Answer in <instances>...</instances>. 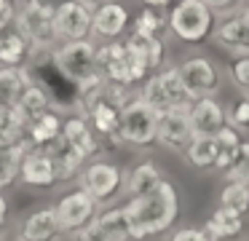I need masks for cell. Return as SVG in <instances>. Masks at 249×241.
<instances>
[{
    "mask_svg": "<svg viewBox=\"0 0 249 241\" xmlns=\"http://www.w3.org/2000/svg\"><path fill=\"white\" fill-rule=\"evenodd\" d=\"M228 78L236 89H241L244 94H249V56H236L228 64Z\"/></svg>",
    "mask_w": 249,
    "mask_h": 241,
    "instance_id": "obj_36",
    "label": "cell"
},
{
    "mask_svg": "<svg viewBox=\"0 0 249 241\" xmlns=\"http://www.w3.org/2000/svg\"><path fill=\"white\" fill-rule=\"evenodd\" d=\"M121 43H124L134 89L147 78V75H153L161 67H166V40H163L161 35L126 32V37H121Z\"/></svg>",
    "mask_w": 249,
    "mask_h": 241,
    "instance_id": "obj_6",
    "label": "cell"
},
{
    "mask_svg": "<svg viewBox=\"0 0 249 241\" xmlns=\"http://www.w3.org/2000/svg\"><path fill=\"white\" fill-rule=\"evenodd\" d=\"M17 182L24 187H33V190H54L59 182H56V171H54V164H51L49 153L30 148L24 153L22 164H19Z\"/></svg>",
    "mask_w": 249,
    "mask_h": 241,
    "instance_id": "obj_16",
    "label": "cell"
},
{
    "mask_svg": "<svg viewBox=\"0 0 249 241\" xmlns=\"http://www.w3.org/2000/svg\"><path fill=\"white\" fill-rule=\"evenodd\" d=\"M14 30L30 43L35 54H51L56 43L54 32V3L51 0H19L14 5Z\"/></svg>",
    "mask_w": 249,
    "mask_h": 241,
    "instance_id": "obj_3",
    "label": "cell"
},
{
    "mask_svg": "<svg viewBox=\"0 0 249 241\" xmlns=\"http://www.w3.org/2000/svg\"><path fill=\"white\" fill-rule=\"evenodd\" d=\"M33 48L14 27L0 35V67H30Z\"/></svg>",
    "mask_w": 249,
    "mask_h": 241,
    "instance_id": "obj_23",
    "label": "cell"
},
{
    "mask_svg": "<svg viewBox=\"0 0 249 241\" xmlns=\"http://www.w3.org/2000/svg\"><path fill=\"white\" fill-rule=\"evenodd\" d=\"M62 139H65L67 145H70L75 153H81L86 161L91 158H99L102 155V145H99L97 134L91 131V126H89V121L81 115V112H70V115H65V121H62Z\"/></svg>",
    "mask_w": 249,
    "mask_h": 241,
    "instance_id": "obj_18",
    "label": "cell"
},
{
    "mask_svg": "<svg viewBox=\"0 0 249 241\" xmlns=\"http://www.w3.org/2000/svg\"><path fill=\"white\" fill-rule=\"evenodd\" d=\"M0 16L8 21H14V3L11 0H0Z\"/></svg>",
    "mask_w": 249,
    "mask_h": 241,
    "instance_id": "obj_42",
    "label": "cell"
},
{
    "mask_svg": "<svg viewBox=\"0 0 249 241\" xmlns=\"http://www.w3.org/2000/svg\"><path fill=\"white\" fill-rule=\"evenodd\" d=\"M97 73L110 86L134 89L131 73H129V62H126V51H124V43L121 40L97 43Z\"/></svg>",
    "mask_w": 249,
    "mask_h": 241,
    "instance_id": "obj_15",
    "label": "cell"
},
{
    "mask_svg": "<svg viewBox=\"0 0 249 241\" xmlns=\"http://www.w3.org/2000/svg\"><path fill=\"white\" fill-rule=\"evenodd\" d=\"M166 241H212V239L196 225H182V228H174Z\"/></svg>",
    "mask_w": 249,
    "mask_h": 241,
    "instance_id": "obj_37",
    "label": "cell"
},
{
    "mask_svg": "<svg viewBox=\"0 0 249 241\" xmlns=\"http://www.w3.org/2000/svg\"><path fill=\"white\" fill-rule=\"evenodd\" d=\"M30 150L27 139H22L19 145H11V148H0V177L6 182V187H11L17 182L19 174V164H22L24 153Z\"/></svg>",
    "mask_w": 249,
    "mask_h": 241,
    "instance_id": "obj_31",
    "label": "cell"
},
{
    "mask_svg": "<svg viewBox=\"0 0 249 241\" xmlns=\"http://www.w3.org/2000/svg\"><path fill=\"white\" fill-rule=\"evenodd\" d=\"M54 32L56 43L91 40V11L78 0H65L54 5Z\"/></svg>",
    "mask_w": 249,
    "mask_h": 241,
    "instance_id": "obj_11",
    "label": "cell"
},
{
    "mask_svg": "<svg viewBox=\"0 0 249 241\" xmlns=\"http://www.w3.org/2000/svg\"><path fill=\"white\" fill-rule=\"evenodd\" d=\"M51 206H54L56 222H59L65 239H70V236L81 233L83 228H89V225L94 222V217H97V212H99V204L94 201L91 196H86L81 187L65 190L56 198V204H51Z\"/></svg>",
    "mask_w": 249,
    "mask_h": 241,
    "instance_id": "obj_9",
    "label": "cell"
},
{
    "mask_svg": "<svg viewBox=\"0 0 249 241\" xmlns=\"http://www.w3.org/2000/svg\"><path fill=\"white\" fill-rule=\"evenodd\" d=\"M179 73V80H182L185 91H188V99H204V96H217L220 91V80L222 73L217 67V62L206 54H185L179 56V62H174Z\"/></svg>",
    "mask_w": 249,
    "mask_h": 241,
    "instance_id": "obj_8",
    "label": "cell"
},
{
    "mask_svg": "<svg viewBox=\"0 0 249 241\" xmlns=\"http://www.w3.org/2000/svg\"><path fill=\"white\" fill-rule=\"evenodd\" d=\"M49 107H54L51 105V96H49V91L43 89L40 83H30L27 89L22 91V96L17 99V105H14V110H17V115L22 118V123H24V129H27V123H33L38 115H43Z\"/></svg>",
    "mask_w": 249,
    "mask_h": 241,
    "instance_id": "obj_24",
    "label": "cell"
},
{
    "mask_svg": "<svg viewBox=\"0 0 249 241\" xmlns=\"http://www.w3.org/2000/svg\"><path fill=\"white\" fill-rule=\"evenodd\" d=\"M70 241H113V239H107V236H105L102 230H97V228H94V222H91L89 228H83L81 233L70 236Z\"/></svg>",
    "mask_w": 249,
    "mask_h": 241,
    "instance_id": "obj_39",
    "label": "cell"
},
{
    "mask_svg": "<svg viewBox=\"0 0 249 241\" xmlns=\"http://www.w3.org/2000/svg\"><path fill=\"white\" fill-rule=\"evenodd\" d=\"M94 228L102 230L107 239L113 241H129V225H126V212H124V204L115 206H99L97 217H94Z\"/></svg>",
    "mask_w": 249,
    "mask_h": 241,
    "instance_id": "obj_26",
    "label": "cell"
},
{
    "mask_svg": "<svg viewBox=\"0 0 249 241\" xmlns=\"http://www.w3.org/2000/svg\"><path fill=\"white\" fill-rule=\"evenodd\" d=\"M0 193H6V182H3V177H0Z\"/></svg>",
    "mask_w": 249,
    "mask_h": 241,
    "instance_id": "obj_45",
    "label": "cell"
},
{
    "mask_svg": "<svg viewBox=\"0 0 249 241\" xmlns=\"http://www.w3.org/2000/svg\"><path fill=\"white\" fill-rule=\"evenodd\" d=\"M212 40L233 56H249V14L244 8L220 16L212 30Z\"/></svg>",
    "mask_w": 249,
    "mask_h": 241,
    "instance_id": "obj_12",
    "label": "cell"
},
{
    "mask_svg": "<svg viewBox=\"0 0 249 241\" xmlns=\"http://www.w3.org/2000/svg\"><path fill=\"white\" fill-rule=\"evenodd\" d=\"M14 239L17 241H65L56 214L51 204L35 206L30 212H24L22 217L14 222Z\"/></svg>",
    "mask_w": 249,
    "mask_h": 241,
    "instance_id": "obj_10",
    "label": "cell"
},
{
    "mask_svg": "<svg viewBox=\"0 0 249 241\" xmlns=\"http://www.w3.org/2000/svg\"><path fill=\"white\" fill-rule=\"evenodd\" d=\"M225 182H241V185H249V139H241V148H238L233 164L228 166Z\"/></svg>",
    "mask_w": 249,
    "mask_h": 241,
    "instance_id": "obj_35",
    "label": "cell"
},
{
    "mask_svg": "<svg viewBox=\"0 0 249 241\" xmlns=\"http://www.w3.org/2000/svg\"><path fill=\"white\" fill-rule=\"evenodd\" d=\"M212 142H214V171L225 174L228 166L233 164V158H236L238 148H241V134L233 131L231 126H222L220 131L212 137Z\"/></svg>",
    "mask_w": 249,
    "mask_h": 241,
    "instance_id": "obj_27",
    "label": "cell"
},
{
    "mask_svg": "<svg viewBox=\"0 0 249 241\" xmlns=\"http://www.w3.org/2000/svg\"><path fill=\"white\" fill-rule=\"evenodd\" d=\"M46 153H49L51 164H54L56 182H59V185L75 182L78 171H81V169H83V164H86V158H83L81 153H75V150H72L62 137L56 139V142H51L49 148H46Z\"/></svg>",
    "mask_w": 249,
    "mask_h": 241,
    "instance_id": "obj_22",
    "label": "cell"
},
{
    "mask_svg": "<svg viewBox=\"0 0 249 241\" xmlns=\"http://www.w3.org/2000/svg\"><path fill=\"white\" fill-rule=\"evenodd\" d=\"M214 21L217 16L201 0H177L169 8L166 32L182 46H198L212 37Z\"/></svg>",
    "mask_w": 249,
    "mask_h": 241,
    "instance_id": "obj_4",
    "label": "cell"
},
{
    "mask_svg": "<svg viewBox=\"0 0 249 241\" xmlns=\"http://www.w3.org/2000/svg\"><path fill=\"white\" fill-rule=\"evenodd\" d=\"M0 241H6V233H3V230H0Z\"/></svg>",
    "mask_w": 249,
    "mask_h": 241,
    "instance_id": "obj_47",
    "label": "cell"
},
{
    "mask_svg": "<svg viewBox=\"0 0 249 241\" xmlns=\"http://www.w3.org/2000/svg\"><path fill=\"white\" fill-rule=\"evenodd\" d=\"M166 16L169 11H158V8H145L142 5L134 16V27L131 32H140V35H161L166 32Z\"/></svg>",
    "mask_w": 249,
    "mask_h": 241,
    "instance_id": "obj_32",
    "label": "cell"
},
{
    "mask_svg": "<svg viewBox=\"0 0 249 241\" xmlns=\"http://www.w3.org/2000/svg\"><path fill=\"white\" fill-rule=\"evenodd\" d=\"M190 129L193 137H206L212 139L222 126H225V105L217 96H204V99H193L188 107Z\"/></svg>",
    "mask_w": 249,
    "mask_h": 241,
    "instance_id": "obj_17",
    "label": "cell"
},
{
    "mask_svg": "<svg viewBox=\"0 0 249 241\" xmlns=\"http://www.w3.org/2000/svg\"><path fill=\"white\" fill-rule=\"evenodd\" d=\"M49 56L56 73L70 86H75V94H83V91L102 83V78L97 73V43L94 40L59 43Z\"/></svg>",
    "mask_w": 249,
    "mask_h": 241,
    "instance_id": "obj_2",
    "label": "cell"
},
{
    "mask_svg": "<svg viewBox=\"0 0 249 241\" xmlns=\"http://www.w3.org/2000/svg\"><path fill=\"white\" fill-rule=\"evenodd\" d=\"M225 126L238 134H249V94H238L225 105Z\"/></svg>",
    "mask_w": 249,
    "mask_h": 241,
    "instance_id": "obj_34",
    "label": "cell"
},
{
    "mask_svg": "<svg viewBox=\"0 0 249 241\" xmlns=\"http://www.w3.org/2000/svg\"><path fill=\"white\" fill-rule=\"evenodd\" d=\"M11 3H14V5H17V3H19V0H11Z\"/></svg>",
    "mask_w": 249,
    "mask_h": 241,
    "instance_id": "obj_48",
    "label": "cell"
},
{
    "mask_svg": "<svg viewBox=\"0 0 249 241\" xmlns=\"http://www.w3.org/2000/svg\"><path fill=\"white\" fill-rule=\"evenodd\" d=\"M62 121H65V115H62L56 107H49L43 115H38L33 123H27V129H24V139H27V145L35 148V150H46L51 142L59 139Z\"/></svg>",
    "mask_w": 249,
    "mask_h": 241,
    "instance_id": "obj_20",
    "label": "cell"
},
{
    "mask_svg": "<svg viewBox=\"0 0 249 241\" xmlns=\"http://www.w3.org/2000/svg\"><path fill=\"white\" fill-rule=\"evenodd\" d=\"M241 8H244V11H247V14H249V0H244V5H241Z\"/></svg>",
    "mask_w": 249,
    "mask_h": 241,
    "instance_id": "obj_46",
    "label": "cell"
},
{
    "mask_svg": "<svg viewBox=\"0 0 249 241\" xmlns=\"http://www.w3.org/2000/svg\"><path fill=\"white\" fill-rule=\"evenodd\" d=\"M156 75H158V83H161V89H163V94H166L169 105H172V110H174V107L190 105L188 91H185V86H182V80H179V73H177V67H174V64L161 67Z\"/></svg>",
    "mask_w": 249,
    "mask_h": 241,
    "instance_id": "obj_30",
    "label": "cell"
},
{
    "mask_svg": "<svg viewBox=\"0 0 249 241\" xmlns=\"http://www.w3.org/2000/svg\"><path fill=\"white\" fill-rule=\"evenodd\" d=\"M217 206L228 209V212L238 214V217L247 220L249 217V185H241V182H225L220 190V201Z\"/></svg>",
    "mask_w": 249,
    "mask_h": 241,
    "instance_id": "obj_29",
    "label": "cell"
},
{
    "mask_svg": "<svg viewBox=\"0 0 249 241\" xmlns=\"http://www.w3.org/2000/svg\"><path fill=\"white\" fill-rule=\"evenodd\" d=\"M156 126H158V115L137 94L121 107L118 137L124 148H134V150L156 148Z\"/></svg>",
    "mask_w": 249,
    "mask_h": 241,
    "instance_id": "obj_7",
    "label": "cell"
},
{
    "mask_svg": "<svg viewBox=\"0 0 249 241\" xmlns=\"http://www.w3.org/2000/svg\"><path fill=\"white\" fill-rule=\"evenodd\" d=\"M131 14L124 3L107 0L91 11V40L94 43H113L121 40L129 30Z\"/></svg>",
    "mask_w": 249,
    "mask_h": 241,
    "instance_id": "obj_13",
    "label": "cell"
},
{
    "mask_svg": "<svg viewBox=\"0 0 249 241\" xmlns=\"http://www.w3.org/2000/svg\"><path fill=\"white\" fill-rule=\"evenodd\" d=\"M8 27H11V21H8V19H3V16H0V35H3V32L8 30Z\"/></svg>",
    "mask_w": 249,
    "mask_h": 241,
    "instance_id": "obj_44",
    "label": "cell"
},
{
    "mask_svg": "<svg viewBox=\"0 0 249 241\" xmlns=\"http://www.w3.org/2000/svg\"><path fill=\"white\" fill-rule=\"evenodd\" d=\"M188 107H174L169 112L158 115V126H156V145L174 155H182V150L188 148V142L193 139V129H190V118H188Z\"/></svg>",
    "mask_w": 249,
    "mask_h": 241,
    "instance_id": "obj_14",
    "label": "cell"
},
{
    "mask_svg": "<svg viewBox=\"0 0 249 241\" xmlns=\"http://www.w3.org/2000/svg\"><path fill=\"white\" fill-rule=\"evenodd\" d=\"M201 230H204L212 241H236L238 236H244V230H247V220L233 214V212H228V209H222V206H214Z\"/></svg>",
    "mask_w": 249,
    "mask_h": 241,
    "instance_id": "obj_21",
    "label": "cell"
},
{
    "mask_svg": "<svg viewBox=\"0 0 249 241\" xmlns=\"http://www.w3.org/2000/svg\"><path fill=\"white\" fill-rule=\"evenodd\" d=\"M75 182L99 206H110L121 196V187H124V166L99 155V158H91L83 164Z\"/></svg>",
    "mask_w": 249,
    "mask_h": 241,
    "instance_id": "obj_5",
    "label": "cell"
},
{
    "mask_svg": "<svg viewBox=\"0 0 249 241\" xmlns=\"http://www.w3.org/2000/svg\"><path fill=\"white\" fill-rule=\"evenodd\" d=\"M179 158L196 171H209L214 169V142L206 137H193L188 142V148L182 150Z\"/></svg>",
    "mask_w": 249,
    "mask_h": 241,
    "instance_id": "obj_28",
    "label": "cell"
},
{
    "mask_svg": "<svg viewBox=\"0 0 249 241\" xmlns=\"http://www.w3.org/2000/svg\"><path fill=\"white\" fill-rule=\"evenodd\" d=\"M163 180H166V174H163L161 166H158L156 161L145 158V161H140V164L124 169V187H121V193H124L126 198H142L150 190H156Z\"/></svg>",
    "mask_w": 249,
    "mask_h": 241,
    "instance_id": "obj_19",
    "label": "cell"
},
{
    "mask_svg": "<svg viewBox=\"0 0 249 241\" xmlns=\"http://www.w3.org/2000/svg\"><path fill=\"white\" fill-rule=\"evenodd\" d=\"M6 220H8V198L6 193H0V230L6 228Z\"/></svg>",
    "mask_w": 249,
    "mask_h": 241,
    "instance_id": "obj_41",
    "label": "cell"
},
{
    "mask_svg": "<svg viewBox=\"0 0 249 241\" xmlns=\"http://www.w3.org/2000/svg\"><path fill=\"white\" fill-rule=\"evenodd\" d=\"M24 139V123L14 107H0V148H11Z\"/></svg>",
    "mask_w": 249,
    "mask_h": 241,
    "instance_id": "obj_33",
    "label": "cell"
},
{
    "mask_svg": "<svg viewBox=\"0 0 249 241\" xmlns=\"http://www.w3.org/2000/svg\"><path fill=\"white\" fill-rule=\"evenodd\" d=\"M78 3H81V5H86V8H89V11H94V8H97V5H102V3H107V0H78Z\"/></svg>",
    "mask_w": 249,
    "mask_h": 241,
    "instance_id": "obj_43",
    "label": "cell"
},
{
    "mask_svg": "<svg viewBox=\"0 0 249 241\" xmlns=\"http://www.w3.org/2000/svg\"><path fill=\"white\" fill-rule=\"evenodd\" d=\"M129 241H147L174 228L179 217V193L174 182L163 180L156 190L142 198H126L124 204Z\"/></svg>",
    "mask_w": 249,
    "mask_h": 241,
    "instance_id": "obj_1",
    "label": "cell"
},
{
    "mask_svg": "<svg viewBox=\"0 0 249 241\" xmlns=\"http://www.w3.org/2000/svg\"><path fill=\"white\" fill-rule=\"evenodd\" d=\"M145 8H158V11H169L174 5V0H142Z\"/></svg>",
    "mask_w": 249,
    "mask_h": 241,
    "instance_id": "obj_40",
    "label": "cell"
},
{
    "mask_svg": "<svg viewBox=\"0 0 249 241\" xmlns=\"http://www.w3.org/2000/svg\"><path fill=\"white\" fill-rule=\"evenodd\" d=\"M201 3H204L214 16H225V14H233V11L241 8L244 0H201Z\"/></svg>",
    "mask_w": 249,
    "mask_h": 241,
    "instance_id": "obj_38",
    "label": "cell"
},
{
    "mask_svg": "<svg viewBox=\"0 0 249 241\" xmlns=\"http://www.w3.org/2000/svg\"><path fill=\"white\" fill-rule=\"evenodd\" d=\"M33 80L30 67H0V107H14Z\"/></svg>",
    "mask_w": 249,
    "mask_h": 241,
    "instance_id": "obj_25",
    "label": "cell"
}]
</instances>
